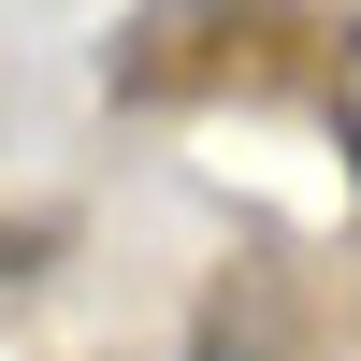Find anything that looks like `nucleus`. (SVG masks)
<instances>
[{
    "mask_svg": "<svg viewBox=\"0 0 361 361\" xmlns=\"http://www.w3.org/2000/svg\"><path fill=\"white\" fill-rule=\"evenodd\" d=\"M188 361H260V347L231 333V318H202V347H188Z\"/></svg>",
    "mask_w": 361,
    "mask_h": 361,
    "instance_id": "f257e3e1",
    "label": "nucleus"
}]
</instances>
